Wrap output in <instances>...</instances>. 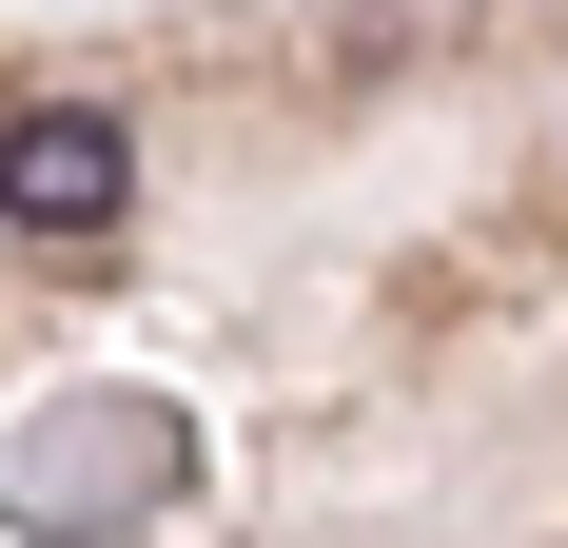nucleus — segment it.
Wrapping results in <instances>:
<instances>
[{
  "mask_svg": "<svg viewBox=\"0 0 568 548\" xmlns=\"http://www.w3.org/2000/svg\"><path fill=\"white\" fill-rule=\"evenodd\" d=\"M138 216V138L99 99H20L0 118V235H40V255H99Z\"/></svg>",
  "mask_w": 568,
  "mask_h": 548,
  "instance_id": "f257e3e1",
  "label": "nucleus"
}]
</instances>
